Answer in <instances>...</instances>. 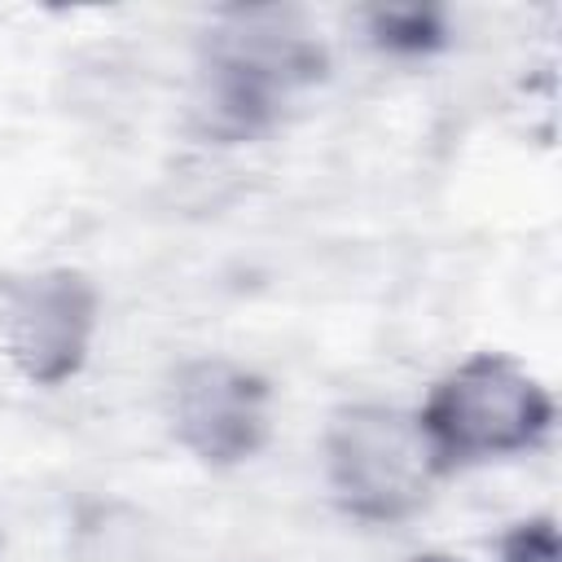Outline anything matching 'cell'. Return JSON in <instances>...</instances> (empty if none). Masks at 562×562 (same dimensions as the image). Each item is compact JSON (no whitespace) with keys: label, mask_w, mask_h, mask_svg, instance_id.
<instances>
[{"label":"cell","mask_w":562,"mask_h":562,"mask_svg":"<svg viewBox=\"0 0 562 562\" xmlns=\"http://www.w3.org/2000/svg\"><path fill=\"white\" fill-rule=\"evenodd\" d=\"M553 417L549 386L505 351H474L448 369L417 408L443 474L536 452L549 439Z\"/></svg>","instance_id":"1"},{"label":"cell","mask_w":562,"mask_h":562,"mask_svg":"<svg viewBox=\"0 0 562 562\" xmlns=\"http://www.w3.org/2000/svg\"><path fill=\"white\" fill-rule=\"evenodd\" d=\"M325 487L360 522H404L422 514L443 465L417 422L395 404H342L321 439Z\"/></svg>","instance_id":"2"},{"label":"cell","mask_w":562,"mask_h":562,"mask_svg":"<svg viewBox=\"0 0 562 562\" xmlns=\"http://www.w3.org/2000/svg\"><path fill=\"white\" fill-rule=\"evenodd\" d=\"M101 321L97 285L79 268H26L0 277V351L35 386L70 382Z\"/></svg>","instance_id":"3"},{"label":"cell","mask_w":562,"mask_h":562,"mask_svg":"<svg viewBox=\"0 0 562 562\" xmlns=\"http://www.w3.org/2000/svg\"><path fill=\"white\" fill-rule=\"evenodd\" d=\"M167 426L193 461L241 465L272 435V386L228 356L184 360L167 382Z\"/></svg>","instance_id":"4"},{"label":"cell","mask_w":562,"mask_h":562,"mask_svg":"<svg viewBox=\"0 0 562 562\" xmlns=\"http://www.w3.org/2000/svg\"><path fill=\"white\" fill-rule=\"evenodd\" d=\"M501 562H562V540L553 518H527L501 540Z\"/></svg>","instance_id":"5"},{"label":"cell","mask_w":562,"mask_h":562,"mask_svg":"<svg viewBox=\"0 0 562 562\" xmlns=\"http://www.w3.org/2000/svg\"><path fill=\"white\" fill-rule=\"evenodd\" d=\"M408 562H461V558H452V553H417Z\"/></svg>","instance_id":"6"}]
</instances>
